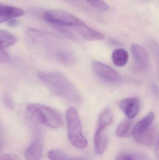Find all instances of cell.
Returning <instances> with one entry per match:
<instances>
[{"label":"cell","mask_w":159,"mask_h":160,"mask_svg":"<svg viewBox=\"0 0 159 160\" xmlns=\"http://www.w3.org/2000/svg\"><path fill=\"white\" fill-rule=\"evenodd\" d=\"M27 39L31 45L65 65L72 64L75 58L68 46L59 38L40 30L30 29Z\"/></svg>","instance_id":"cell-1"},{"label":"cell","mask_w":159,"mask_h":160,"mask_svg":"<svg viewBox=\"0 0 159 160\" xmlns=\"http://www.w3.org/2000/svg\"><path fill=\"white\" fill-rule=\"evenodd\" d=\"M42 83L55 95L75 105L82 102L81 93L74 84L62 73L44 71L37 74Z\"/></svg>","instance_id":"cell-2"},{"label":"cell","mask_w":159,"mask_h":160,"mask_svg":"<svg viewBox=\"0 0 159 160\" xmlns=\"http://www.w3.org/2000/svg\"><path fill=\"white\" fill-rule=\"evenodd\" d=\"M66 120L68 139L71 144L78 149L87 148L88 141L82 132L81 120L75 108L70 107L67 110Z\"/></svg>","instance_id":"cell-3"},{"label":"cell","mask_w":159,"mask_h":160,"mask_svg":"<svg viewBox=\"0 0 159 160\" xmlns=\"http://www.w3.org/2000/svg\"><path fill=\"white\" fill-rule=\"evenodd\" d=\"M27 110L35 119L51 128H58L63 125L62 117L51 107L38 103H31L27 106Z\"/></svg>","instance_id":"cell-4"},{"label":"cell","mask_w":159,"mask_h":160,"mask_svg":"<svg viewBox=\"0 0 159 160\" xmlns=\"http://www.w3.org/2000/svg\"><path fill=\"white\" fill-rule=\"evenodd\" d=\"M45 21L55 26L56 29H71L84 22L75 15L61 9H50L44 13Z\"/></svg>","instance_id":"cell-5"},{"label":"cell","mask_w":159,"mask_h":160,"mask_svg":"<svg viewBox=\"0 0 159 160\" xmlns=\"http://www.w3.org/2000/svg\"><path fill=\"white\" fill-rule=\"evenodd\" d=\"M92 68L95 74L101 79L113 84H118L122 81L121 76L112 68L98 61H93Z\"/></svg>","instance_id":"cell-6"},{"label":"cell","mask_w":159,"mask_h":160,"mask_svg":"<svg viewBox=\"0 0 159 160\" xmlns=\"http://www.w3.org/2000/svg\"><path fill=\"white\" fill-rule=\"evenodd\" d=\"M119 106L128 118L132 119L139 113L141 102L140 99L135 97L126 98L120 102Z\"/></svg>","instance_id":"cell-7"},{"label":"cell","mask_w":159,"mask_h":160,"mask_svg":"<svg viewBox=\"0 0 159 160\" xmlns=\"http://www.w3.org/2000/svg\"><path fill=\"white\" fill-rule=\"evenodd\" d=\"M131 52L136 68L140 70L146 69L148 66L149 59L147 52L144 48L138 44H133L131 47Z\"/></svg>","instance_id":"cell-8"},{"label":"cell","mask_w":159,"mask_h":160,"mask_svg":"<svg viewBox=\"0 0 159 160\" xmlns=\"http://www.w3.org/2000/svg\"><path fill=\"white\" fill-rule=\"evenodd\" d=\"M23 9L12 6L1 4L0 5V22H7L9 20L21 17L25 14Z\"/></svg>","instance_id":"cell-9"},{"label":"cell","mask_w":159,"mask_h":160,"mask_svg":"<svg viewBox=\"0 0 159 160\" xmlns=\"http://www.w3.org/2000/svg\"><path fill=\"white\" fill-rule=\"evenodd\" d=\"M105 130L104 128L98 127L94 134V149L95 153L98 155L103 154L106 149L107 139Z\"/></svg>","instance_id":"cell-10"},{"label":"cell","mask_w":159,"mask_h":160,"mask_svg":"<svg viewBox=\"0 0 159 160\" xmlns=\"http://www.w3.org/2000/svg\"><path fill=\"white\" fill-rule=\"evenodd\" d=\"M155 115L152 112L146 115L133 127V136L140 135L149 130L154 122Z\"/></svg>","instance_id":"cell-11"},{"label":"cell","mask_w":159,"mask_h":160,"mask_svg":"<svg viewBox=\"0 0 159 160\" xmlns=\"http://www.w3.org/2000/svg\"><path fill=\"white\" fill-rule=\"evenodd\" d=\"M43 150V144L40 140L34 141L25 150L24 157L26 160H40Z\"/></svg>","instance_id":"cell-12"},{"label":"cell","mask_w":159,"mask_h":160,"mask_svg":"<svg viewBox=\"0 0 159 160\" xmlns=\"http://www.w3.org/2000/svg\"><path fill=\"white\" fill-rule=\"evenodd\" d=\"M134 140L143 146H150L153 144L156 137V130L153 127L146 132L140 135L133 136Z\"/></svg>","instance_id":"cell-13"},{"label":"cell","mask_w":159,"mask_h":160,"mask_svg":"<svg viewBox=\"0 0 159 160\" xmlns=\"http://www.w3.org/2000/svg\"><path fill=\"white\" fill-rule=\"evenodd\" d=\"M131 119H125L118 126L116 130V134L120 138H125L132 135L133 127Z\"/></svg>","instance_id":"cell-14"},{"label":"cell","mask_w":159,"mask_h":160,"mask_svg":"<svg viewBox=\"0 0 159 160\" xmlns=\"http://www.w3.org/2000/svg\"><path fill=\"white\" fill-rule=\"evenodd\" d=\"M129 53L126 50L119 48L115 50L112 54V60L116 66H124L127 64L129 60Z\"/></svg>","instance_id":"cell-15"},{"label":"cell","mask_w":159,"mask_h":160,"mask_svg":"<svg viewBox=\"0 0 159 160\" xmlns=\"http://www.w3.org/2000/svg\"><path fill=\"white\" fill-rule=\"evenodd\" d=\"M17 38L16 36L9 32L4 30L0 31V42L1 48L6 49L7 48L15 45L17 41Z\"/></svg>","instance_id":"cell-16"},{"label":"cell","mask_w":159,"mask_h":160,"mask_svg":"<svg viewBox=\"0 0 159 160\" xmlns=\"http://www.w3.org/2000/svg\"><path fill=\"white\" fill-rule=\"evenodd\" d=\"M113 121V113L111 110L107 108L102 111L98 119V127L106 128Z\"/></svg>","instance_id":"cell-17"},{"label":"cell","mask_w":159,"mask_h":160,"mask_svg":"<svg viewBox=\"0 0 159 160\" xmlns=\"http://www.w3.org/2000/svg\"><path fill=\"white\" fill-rule=\"evenodd\" d=\"M48 157L51 160H69L66 154L59 149H53L48 153Z\"/></svg>","instance_id":"cell-18"},{"label":"cell","mask_w":159,"mask_h":160,"mask_svg":"<svg viewBox=\"0 0 159 160\" xmlns=\"http://www.w3.org/2000/svg\"><path fill=\"white\" fill-rule=\"evenodd\" d=\"M87 3L97 9L106 11L109 9V6L104 0H85Z\"/></svg>","instance_id":"cell-19"},{"label":"cell","mask_w":159,"mask_h":160,"mask_svg":"<svg viewBox=\"0 0 159 160\" xmlns=\"http://www.w3.org/2000/svg\"><path fill=\"white\" fill-rule=\"evenodd\" d=\"M2 100L4 104L7 109L13 110L15 109V102L11 96L8 93H4L2 96Z\"/></svg>","instance_id":"cell-20"},{"label":"cell","mask_w":159,"mask_h":160,"mask_svg":"<svg viewBox=\"0 0 159 160\" xmlns=\"http://www.w3.org/2000/svg\"><path fill=\"white\" fill-rule=\"evenodd\" d=\"M115 160H142L140 157L134 154L122 153L116 158Z\"/></svg>","instance_id":"cell-21"},{"label":"cell","mask_w":159,"mask_h":160,"mask_svg":"<svg viewBox=\"0 0 159 160\" xmlns=\"http://www.w3.org/2000/svg\"><path fill=\"white\" fill-rule=\"evenodd\" d=\"M9 56L8 52L6 49H0V63L1 64L5 63L8 62Z\"/></svg>","instance_id":"cell-22"},{"label":"cell","mask_w":159,"mask_h":160,"mask_svg":"<svg viewBox=\"0 0 159 160\" xmlns=\"http://www.w3.org/2000/svg\"><path fill=\"white\" fill-rule=\"evenodd\" d=\"M0 160H21L19 157L15 154H5L1 157Z\"/></svg>","instance_id":"cell-23"},{"label":"cell","mask_w":159,"mask_h":160,"mask_svg":"<svg viewBox=\"0 0 159 160\" xmlns=\"http://www.w3.org/2000/svg\"><path fill=\"white\" fill-rule=\"evenodd\" d=\"M17 20L15 18L9 20L7 21V24H8V26H10V27H14V26H16L17 24Z\"/></svg>","instance_id":"cell-24"},{"label":"cell","mask_w":159,"mask_h":160,"mask_svg":"<svg viewBox=\"0 0 159 160\" xmlns=\"http://www.w3.org/2000/svg\"><path fill=\"white\" fill-rule=\"evenodd\" d=\"M64 1H66L69 3L72 4L78 7L80 6V2L78 0H64Z\"/></svg>","instance_id":"cell-25"},{"label":"cell","mask_w":159,"mask_h":160,"mask_svg":"<svg viewBox=\"0 0 159 160\" xmlns=\"http://www.w3.org/2000/svg\"><path fill=\"white\" fill-rule=\"evenodd\" d=\"M156 153L157 156L158 158H159V139L158 141L157 142L156 146Z\"/></svg>","instance_id":"cell-26"},{"label":"cell","mask_w":159,"mask_h":160,"mask_svg":"<svg viewBox=\"0 0 159 160\" xmlns=\"http://www.w3.org/2000/svg\"><path fill=\"white\" fill-rule=\"evenodd\" d=\"M69 160H82L80 159H79V158H75V159H70Z\"/></svg>","instance_id":"cell-27"}]
</instances>
